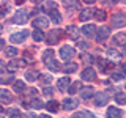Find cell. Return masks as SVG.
<instances>
[{
	"label": "cell",
	"instance_id": "cell-1",
	"mask_svg": "<svg viewBox=\"0 0 126 118\" xmlns=\"http://www.w3.org/2000/svg\"><path fill=\"white\" fill-rule=\"evenodd\" d=\"M46 10L44 11H47L49 13V16H50V21L52 22H55V24H58L62 21V16H60V13H58V10L55 8V2H46Z\"/></svg>",
	"mask_w": 126,
	"mask_h": 118
},
{
	"label": "cell",
	"instance_id": "cell-2",
	"mask_svg": "<svg viewBox=\"0 0 126 118\" xmlns=\"http://www.w3.org/2000/svg\"><path fill=\"white\" fill-rule=\"evenodd\" d=\"M27 19H29V13H27V10L21 8V10L16 11V14H14V17H13V22L17 24V25H22V24L27 22Z\"/></svg>",
	"mask_w": 126,
	"mask_h": 118
},
{
	"label": "cell",
	"instance_id": "cell-3",
	"mask_svg": "<svg viewBox=\"0 0 126 118\" xmlns=\"http://www.w3.org/2000/svg\"><path fill=\"white\" fill-rule=\"evenodd\" d=\"M29 35H30V33H29L27 30H22V31H16V33H13V35L10 36V41L13 43V44H19V43L25 41Z\"/></svg>",
	"mask_w": 126,
	"mask_h": 118
},
{
	"label": "cell",
	"instance_id": "cell-4",
	"mask_svg": "<svg viewBox=\"0 0 126 118\" xmlns=\"http://www.w3.org/2000/svg\"><path fill=\"white\" fill-rule=\"evenodd\" d=\"M74 55H76V50H74V47H71V46H63V47H60V57H62L65 61L71 60Z\"/></svg>",
	"mask_w": 126,
	"mask_h": 118
},
{
	"label": "cell",
	"instance_id": "cell-5",
	"mask_svg": "<svg viewBox=\"0 0 126 118\" xmlns=\"http://www.w3.org/2000/svg\"><path fill=\"white\" fill-rule=\"evenodd\" d=\"M63 36V31L62 30H58V29H55V30H50V33L47 35V43H49L50 46L52 44H57L58 41H60V38Z\"/></svg>",
	"mask_w": 126,
	"mask_h": 118
},
{
	"label": "cell",
	"instance_id": "cell-6",
	"mask_svg": "<svg viewBox=\"0 0 126 118\" xmlns=\"http://www.w3.org/2000/svg\"><path fill=\"white\" fill-rule=\"evenodd\" d=\"M33 27L36 30H41V29H46L47 25H49V19L46 17V16H38V17H35L33 19Z\"/></svg>",
	"mask_w": 126,
	"mask_h": 118
},
{
	"label": "cell",
	"instance_id": "cell-7",
	"mask_svg": "<svg viewBox=\"0 0 126 118\" xmlns=\"http://www.w3.org/2000/svg\"><path fill=\"white\" fill-rule=\"evenodd\" d=\"M82 33L85 35V38H94L98 35V29L93 24H87V25L82 27Z\"/></svg>",
	"mask_w": 126,
	"mask_h": 118
},
{
	"label": "cell",
	"instance_id": "cell-8",
	"mask_svg": "<svg viewBox=\"0 0 126 118\" xmlns=\"http://www.w3.org/2000/svg\"><path fill=\"white\" fill-rule=\"evenodd\" d=\"M62 105H63L65 110H76V107L79 105V101L76 99V98H66Z\"/></svg>",
	"mask_w": 126,
	"mask_h": 118
},
{
	"label": "cell",
	"instance_id": "cell-9",
	"mask_svg": "<svg viewBox=\"0 0 126 118\" xmlns=\"http://www.w3.org/2000/svg\"><path fill=\"white\" fill-rule=\"evenodd\" d=\"M44 65H46L50 71H52V73H57V71H60V69H62L60 63L55 60L54 57H52V58H47V60H44Z\"/></svg>",
	"mask_w": 126,
	"mask_h": 118
},
{
	"label": "cell",
	"instance_id": "cell-10",
	"mask_svg": "<svg viewBox=\"0 0 126 118\" xmlns=\"http://www.w3.org/2000/svg\"><path fill=\"white\" fill-rule=\"evenodd\" d=\"M109 35H110V29H109V27H101V29L98 30L96 41H98V43H102V41H106V39L109 38Z\"/></svg>",
	"mask_w": 126,
	"mask_h": 118
},
{
	"label": "cell",
	"instance_id": "cell-11",
	"mask_svg": "<svg viewBox=\"0 0 126 118\" xmlns=\"http://www.w3.org/2000/svg\"><path fill=\"white\" fill-rule=\"evenodd\" d=\"M126 24V14H113L112 16V25L113 27H123Z\"/></svg>",
	"mask_w": 126,
	"mask_h": 118
},
{
	"label": "cell",
	"instance_id": "cell-12",
	"mask_svg": "<svg viewBox=\"0 0 126 118\" xmlns=\"http://www.w3.org/2000/svg\"><path fill=\"white\" fill-rule=\"evenodd\" d=\"M82 79L87 82H93L94 79H96V73H94L93 68H85L82 71Z\"/></svg>",
	"mask_w": 126,
	"mask_h": 118
},
{
	"label": "cell",
	"instance_id": "cell-13",
	"mask_svg": "<svg viewBox=\"0 0 126 118\" xmlns=\"http://www.w3.org/2000/svg\"><path fill=\"white\" fill-rule=\"evenodd\" d=\"M0 102H3V104L13 102V94L8 91V90H5V88H0Z\"/></svg>",
	"mask_w": 126,
	"mask_h": 118
},
{
	"label": "cell",
	"instance_id": "cell-14",
	"mask_svg": "<svg viewBox=\"0 0 126 118\" xmlns=\"http://www.w3.org/2000/svg\"><path fill=\"white\" fill-rule=\"evenodd\" d=\"M109 101V96L106 93H96L94 94V104L96 105H106Z\"/></svg>",
	"mask_w": 126,
	"mask_h": 118
},
{
	"label": "cell",
	"instance_id": "cell-15",
	"mask_svg": "<svg viewBox=\"0 0 126 118\" xmlns=\"http://www.w3.org/2000/svg\"><path fill=\"white\" fill-rule=\"evenodd\" d=\"M98 65H99V69H101V73H109V71L113 68V65H112V63H110V61H107V60H102V58H99Z\"/></svg>",
	"mask_w": 126,
	"mask_h": 118
},
{
	"label": "cell",
	"instance_id": "cell-16",
	"mask_svg": "<svg viewBox=\"0 0 126 118\" xmlns=\"http://www.w3.org/2000/svg\"><path fill=\"white\" fill-rule=\"evenodd\" d=\"M123 112L118 107H109L107 109V118H121Z\"/></svg>",
	"mask_w": 126,
	"mask_h": 118
},
{
	"label": "cell",
	"instance_id": "cell-17",
	"mask_svg": "<svg viewBox=\"0 0 126 118\" xmlns=\"http://www.w3.org/2000/svg\"><path fill=\"white\" fill-rule=\"evenodd\" d=\"M94 13V10H90V8H87V10H82V13L80 16H79V19H80L82 22H85V21H90L92 19V16Z\"/></svg>",
	"mask_w": 126,
	"mask_h": 118
},
{
	"label": "cell",
	"instance_id": "cell-18",
	"mask_svg": "<svg viewBox=\"0 0 126 118\" xmlns=\"http://www.w3.org/2000/svg\"><path fill=\"white\" fill-rule=\"evenodd\" d=\"M69 84H71V80H69V77H62V79H58V82H57V85H58V90H68L69 88Z\"/></svg>",
	"mask_w": 126,
	"mask_h": 118
},
{
	"label": "cell",
	"instance_id": "cell-19",
	"mask_svg": "<svg viewBox=\"0 0 126 118\" xmlns=\"http://www.w3.org/2000/svg\"><path fill=\"white\" fill-rule=\"evenodd\" d=\"M113 43L118 46H126V33H117L115 36H113Z\"/></svg>",
	"mask_w": 126,
	"mask_h": 118
},
{
	"label": "cell",
	"instance_id": "cell-20",
	"mask_svg": "<svg viewBox=\"0 0 126 118\" xmlns=\"http://www.w3.org/2000/svg\"><path fill=\"white\" fill-rule=\"evenodd\" d=\"M73 118H98V117H94L92 112H88V110H82V112H76Z\"/></svg>",
	"mask_w": 126,
	"mask_h": 118
},
{
	"label": "cell",
	"instance_id": "cell-21",
	"mask_svg": "<svg viewBox=\"0 0 126 118\" xmlns=\"http://www.w3.org/2000/svg\"><path fill=\"white\" fill-rule=\"evenodd\" d=\"M93 94H94V91H93L92 87H85V88H82V91H80V98L88 99V98H92Z\"/></svg>",
	"mask_w": 126,
	"mask_h": 118
},
{
	"label": "cell",
	"instance_id": "cell-22",
	"mask_svg": "<svg viewBox=\"0 0 126 118\" xmlns=\"http://www.w3.org/2000/svg\"><path fill=\"white\" fill-rule=\"evenodd\" d=\"M66 33H68V36H71V38H77L79 36V29L76 25H68L66 27Z\"/></svg>",
	"mask_w": 126,
	"mask_h": 118
},
{
	"label": "cell",
	"instance_id": "cell-23",
	"mask_svg": "<svg viewBox=\"0 0 126 118\" xmlns=\"http://www.w3.org/2000/svg\"><path fill=\"white\" fill-rule=\"evenodd\" d=\"M107 57H109L112 61H118V60L121 58V55L118 54L115 49H109V50H107Z\"/></svg>",
	"mask_w": 126,
	"mask_h": 118
},
{
	"label": "cell",
	"instance_id": "cell-24",
	"mask_svg": "<svg viewBox=\"0 0 126 118\" xmlns=\"http://www.w3.org/2000/svg\"><path fill=\"white\" fill-rule=\"evenodd\" d=\"M58 107H60V104H58L57 101H54V99L49 101V102L46 104V109L50 110V112H58Z\"/></svg>",
	"mask_w": 126,
	"mask_h": 118
},
{
	"label": "cell",
	"instance_id": "cell-25",
	"mask_svg": "<svg viewBox=\"0 0 126 118\" xmlns=\"http://www.w3.org/2000/svg\"><path fill=\"white\" fill-rule=\"evenodd\" d=\"M13 88H14V91H17V93H22L24 90H25V84H24L22 80H14V84H13Z\"/></svg>",
	"mask_w": 126,
	"mask_h": 118
},
{
	"label": "cell",
	"instance_id": "cell-26",
	"mask_svg": "<svg viewBox=\"0 0 126 118\" xmlns=\"http://www.w3.org/2000/svg\"><path fill=\"white\" fill-rule=\"evenodd\" d=\"M38 77H39V73H36V71H27V73H25V79L30 80V82L36 80Z\"/></svg>",
	"mask_w": 126,
	"mask_h": 118
},
{
	"label": "cell",
	"instance_id": "cell-27",
	"mask_svg": "<svg viewBox=\"0 0 126 118\" xmlns=\"http://www.w3.org/2000/svg\"><path fill=\"white\" fill-rule=\"evenodd\" d=\"M93 16H94V19H96V21H104L107 14H106V11H104V10H94Z\"/></svg>",
	"mask_w": 126,
	"mask_h": 118
},
{
	"label": "cell",
	"instance_id": "cell-28",
	"mask_svg": "<svg viewBox=\"0 0 126 118\" xmlns=\"http://www.w3.org/2000/svg\"><path fill=\"white\" fill-rule=\"evenodd\" d=\"M32 36H33V39H35V41H36V43H39V41H43V39L46 38V36H44V33H43L41 30H35L33 33H32Z\"/></svg>",
	"mask_w": 126,
	"mask_h": 118
},
{
	"label": "cell",
	"instance_id": "cell-29",
	"mask_svg": "<svg viewBox=\"0 0 126 118\" xmlns=\"http://www.w3.org/2000/svg\"><path fill=\"white\" fill-rule=\"evenodd\" d=\"M76 69H77V63H66V65L63 66V71H65V73H74Z\"/></svg>",
	"mask_w": 126,
	"mask_h": 118
},
{
	"label": "cell",
	"instance_id": "cell-30",
	"mask_svg": "<svg viewBox=\"0 0 126 118\" xmlns=\"http://www.w3.org/2000/svg\"><path fill=\"white\" fill-rule=\"evenodd\" d=\"M24 65H25V61H11L6 68H8V71H14L17 66H24Z\"/></svg>",
	"mask_w": 126,
	"mask_h": 118
},
{
	"label": "cell",
	"instance_id": "cell-31",
	"mask_svg": "<svg viewBox=\"0 0 126 118\" xmlns=\"http://www.w3.org/2000/svg\"><path fill=\"white\" fill-rule=\"evenodd\" d=\"M27 105H30L32 109H41L44 104H43V101H41V99H33V101L30 102V104H27Z\"/></svg>",
	"mask_w": 126,
	"mask_h": 118
},
{
	"label": "cell",
	"instance_id": "cell-32",
	"mask_svg": "<svg viewBox=\"0 0 126 118\" xmlns=\"http://www.w3.org/2000/svg\"><path fill=\"white\" fill-rule=\"evenodd\" d=\"M115 101L118 104H126V93H117Z\"/></svg>",
	"mask_w": 126,
	"mask_h": 118
},
{
	"label": "cell",
	"instance_id": "cell-33",
	"mask_svg": "<svg viewBox=\"0 0 126 118\" xmlns=\"http://www.w3.org/2000/svg\"><path fill=\"white\" fill-rule=\"evenodd\" d=\"M79 88H80V84H79V82H74V84H71V85H69L68 91H69V94H74Z\"/></svg>",
	"mask_w": 126,
	"mask_h": 118
},
{
	"label": "cell",
	"instance_id": "cell-34",
	"mask_svg": "<svg viewBox=\"0 0 126 118\" xmlns=\"http://www.w3.org/2000/svg\"><path fill=\"white\" fill-rule=\"evenodd\" d=\"M8 8H10V6H8V3H3V5H0V19L5 17V14L8 13V11H10Z\"/></svg>",
	"mask_w": 126,
	"mask_h": 118
},
{
	"label": "cell",
	"instance_id": "cell-35",
	"mask_svg": "<svg viewBox=\"0 0 126 118\" xmlns=\"http://www.w3.org/2000/svg\"><path fill=\"white\" fill-rule=\"evenodd\" d=\"M123 79H125V73H112V80L118 82V80H123Z\"/></svg>",
	"mask_w": 126,
	"mask_h": 118
},
{
	"label": "cell",
	"instance_id": "cell-36",
	"mask_svg": "<svg viewBox=\"0 0 126 118\" xmlns=\"http://www.w3.org/2000/svg\"><path fill=\"white\" fill-rule=\"evenodd\" d=\"M10 118H22V115L17 109H11L10 110Z\"/></svg>",
	"mask_w": 126,
	"mask_h": 118
},
{
	"label": "cell",
	"instance_id": "cell-37",
	"mask_svg": "<svg viewBox=\"0 0 126 118\" xmlns=\"http://www.w3.org/2000/svg\"><path fill=\"white\" fill-rule=\"evenodd\" d=\"M6 55H8V57H16V55H17V49H16V47H8V49H6Z\"/></svg>",
	"mask_w": 126,
	"mask_h": 118
},
{
	"label": "cell",
	"instance_id": "cell-38",
	"mask_svg": "<svg viewBox=\"0 0 126 118\" xmlns=\"http://www.w3.org/2000/svg\"><path fill=\"white\" fill-rule=\"evenodd\" d=\"M54 57V50L52 49H47L44 54H43V60H47V58H52Z\"/></svg>",
	"mask_w": 126,
	"mask_h": 118
},
{
	"label": "cell",
	"instance_id": "cell-39",
	"mask_svg": "<svg viewBox=\"0 0 126 118\" xmlns=\"http://www.w3.org/2000/svg\"><path fill=\"white\" fill-rule=\"evenodd\" d=\"M63 5H65L66 8H77L79 3L77 2H63Z\"/></svg>",
	"mask_w": 126,
	"mask_h": 118
},
{
	"label": "cell",
	"instance_id": "cell-40",
	"mask_svg": "<svg viewBox=\"0 0 126 118\" xmlns=\"http://www.w3.org/2000/svg\"><path fill=\"white\" fill-rule=\"evenodd\" d=\"M43 93H44L46 96H52V94H54V90H52V87H46V88L43 90Z\"/></svg>",
	"mask_w": 126,
	"mask_h": 118
},
{
	"label": "cell",
	"instance_id": "cell-41",
	"mask_svg": "<svg viewBox=\"0 0 126 118\" xmlns=\"http://www.w3.org/2000/svg\"><path fill=\"white\" fill-rule=\"evenodd\" d=\"M84 60H85L87 63H93L94 58H93V55H84Z\"/></svg>",
	"mask_w": 126,
	"mask_h": 118
},
{
	"label": "cell",
	"instance_id": "cell-42",
	"mask_svg": "<svg viewBox=\"0 0 126 118\" xmlns=\"http://www.w3.org/2000/svg\"><path fill=\"white\" fill-rule=\"evenodd\" d=\"M39 79H41L43 82H50V79H52V76H50V74H47V76H39Z\"/></svg>",
	"mask_w": 126,
	"mask_h": 118
},
{
	"label": "cell",
	"instance_id": "cell-43",
	"mask_svg": "<svg viewBox=\"0 0 126 118\" xmlns=\"http://www.w3.org/2000/svg\"><path fill=\"white\" fill-rule=\"evenodd\" d=\"M27 93H29V94H35V93H36V90H35V88H30V90H27Z\"/></svg>",
	"mask_w": 126,
	"mask_h": 118
},
{
	"label": "cell",
	"instance_id": "cell-44",
	"mask_svg": "<svg viewBox=\"0 0 126 118\" xmlns=\"http://www.w3.org/2000/svg\"><path fill=\"white\" fill-rule=\"evenodd\" d=\"M3 47H5V41L0 38V49H3Z\"/></svg>",
	"mask_w": 126,
	"mask_h": 118
},
{
	"label": "cell",
	"instance_id": "cell-45",
	"mask_svg": "<svg viewBox=\"0 0 126 118\" xmlns=\"http://www.w3.org/2000/svg\"><path fill=\"white\" fill-rule=\"evenodd\" d=\"M3 68H5V66H3V63L0 61V73H3Z\"/></svg>",
	"mask_w": 126,
	"mask_h": 118
},
{
	"label": "cell",
	"instance_id": "cell-46",
	"mask_svg": "<svg viewBox=\"0 0 126 118\" xmlns=\"http://www.w3.org/2000/svg\"><path fill=\"white\" fill-rule=\"evenodd\" d=\"M38 118H50V115H39Z\"/></svg>",
	"mask_w": 126,
	"mask_h": 118
},
{
	"label": "cell",
	"instance_id": "cell-47",
	"mask_svg": "<svg viewBox=\"0 0 126 118\" xmlns=\"http://www.w3.org/2000/svg\"><path fill=\"white\" fill-rule=\"evenodd\" d=\"M123 71H125V74H126V63H123Z\"/></svg>",
	"mask_w": 126,
	"mask_h": 118
},
{
	"label": "cell",
	"instance_id": "cell-48",
	"mask_svg": "<svg viewBox=\"0 0 126 118\" xmlns=\"http://www.w3.org/2000/svg\"><path fill=\"white\" fill-rule=\"evenodd\" d=\"M123 55H125V57H126V46L123 47Z\"/></svg>",
	"mask_w": 126,
	"mask_h": 118
},
{
	"label": "cell",
	"instance_id": "cell-49",
	"mask_svg": "<svg viewBox=\"0 0 126 118\" xmlns=\"http://www.w3.org/2000/svg\"><path fill=\"white\" fill-rule=\"evenodd\" d=\"M2 112H5V110H3V109H2V107H0V113H2Z\"/></svg>",
	"mask_w": 126,
	"mask_h": 118
},
{
	"label": "cell",
	"instance_id": "cell-50",
	"mask_svg": "<svg viewBox=\"0 0 126 118\" xmlns=\"http://www.w3.org/2000/svg\"><path fill=\"white\" fill-rule=\"evenodd\" d=\"M0 31H2V25H0Z\"/></svg>",
	"mask_w": 126,
	"mask_h": 118
},
{
	"label": "cell",
	"instance_id": "cell-51",
	"mask_svg": "<svg viewBox=\"0 0 126 118\" xmlns=\"http://www.w3.org/2000/svg\"><path fill=\"white\" fill-rule=\"evenodd\" d=\"M0 118H2V117H0Z\"/></svg>",
	"mask_w": 126,
	"mask_h": 118
},
{
	"label": "cell",
	"instance_id": "cell-52",
	"mask_svg": "<svg viewBox=\"0 0 126 118\" xmlns=\"http://www.w3.org/2000/svg\"><path fill=\"white\" fill-rule=\"evenodd\" d=\"M125 87H126V85H125Z\"/></svg>",
	"mask_w": 126,
	"mask_h": 118
}]
</instances>
